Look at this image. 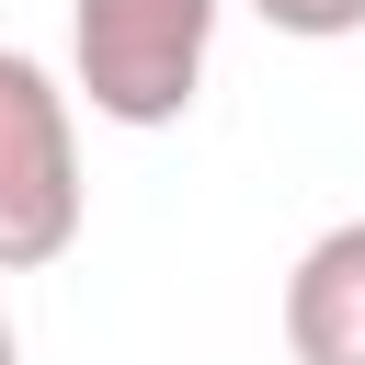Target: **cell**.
<instances>
[{
	"instance_id": "6da1fadb",
	"label": "cell",
	"mask_w": 365,
	"mask_h": 365,
	"mask_svg": "<svg viewBox=\"0 0 365 365\" xmlns=\"http://www.w3.org/2000/svg\"><path fill=\"white\" fill-rule=\"evenodd\" d=\"M68 57L103 125H182L217 57V0H68Z\"/></svg>"
},
{
	"instance_id": "7a4b0ae2",
	"label": "cell",
	"mask_w": 365,
	"mask_h": 365,
	"mask_svg": "<svg viewBox=\"0 0 365 365\" xmlns=\"http://www.w3.org/2000/svg\"><path fill=\"white\" fill-rule=\"evenodd\" d=\"M80 125L46 57L0 46V274H46L80 240Z\"/></svg>"
},
{
	"instance_id": "3957f363",
	"label": "cell",
	"mask_w": 365,
	"mask_h": 365,
	"mask_svg": "<svg viewBox=\"0 0 365 365\" xmlns=\"http://www.w3.org/2000/svg\"><path fill=\"white\" fill-rule=\"evenodd\" d=\"M285 354L297 365H365V217L319 228L285 274Z\"/></svg>"
},
{
	"instance_id": "277c9868",
	"label": "cell",
	"mask_w": 365,
	"mask_h": 365,
	"mask_svg": "<svg viewBox=\"0 0 365 365\" xmlns=\"http://www.w3.org/2000/svg\"><path fill=\"white\" fill-rule=\"evenodd\" d=\"M274 34H297V46H342V34H365V0H251Z\"/></svg>"
},
{
	"instance_id": "5b68a950",
	"label": "cell",
	"mask_w": 365,
	"mask_h": 365,
	"mask_svg": "<svg viewBox=\"0 0 365 365\" xmlns=\"http://www.w3.org/2000/svg\"><path fill=\"white\" fill-rule=\"evenodd\" d=\"M0 365H11V319H0Z\"/></svg>"
}]
</instances>
